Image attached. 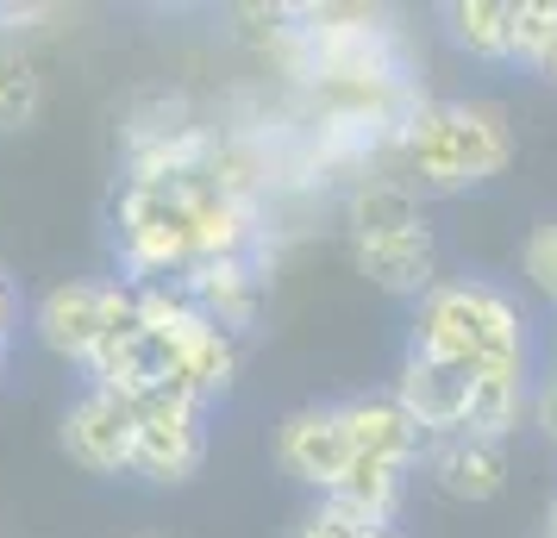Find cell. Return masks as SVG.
I'll return each instance as SVG.
<instances>
[{
  "label": "cell",
  "mask_w": 557,
  "mask_h": 538,
  "mask_svg": "<svg viewBox=\"0 0 557 538\" xmlns=\"http://www.w3.org/2000/svg\"><path fill=\"white\" fill-rule=\"evenodd\" d=\"M407 358L451 363V370H488V363H532V326L527 308L507 295L502 283L482 276H438V283L413 301V333H407Z\"/></svg>",
  "instance_id": "cell-1"
},
{
  "label": "cell",
  "mask_w": 557,
  "mask_h": 538,
  "mask_svg": "<svg viewBox=\"0 0 557 538\" xmlns=\"http://www.w3.org/2000/svg\"><path fill=\"white\" fill-rule=\"evenodd\" d=\"M395 151L407 157L413 195H470L482 182H495L513 157L507 113L488 101H420L407 113Z\"/></svg>",
  "instance_id": "cell-2"
},
{
  "label": "cell",
  "mask_w": 557,
  "mask_h": 538,
  "mask_svg": "<svg viewBox=\"0 0 557 538\" xmlns=\"http://www.w3.org/2000/svg\"><path fill=\"white\" fill-rule=\"evenodd\" d=\"M113 251H120V283H182L195 270V207L188 188H157V182H126L113 207Z\"/></svg>",
  "instance_id": "cell-3"
},
{
  "label": "cell",
  "mask_w": 557,
  "mask_h": 538,
  "mask_svg": "<svg viewBox=\"0 0 557 538\" xmlns=\"http://www.w3.org/2000/svg\"><path fill=\"white\" fill-rule=\"evenodd\" d=\"M138 413V438H132V476H145L157 488H176L188 476H201L207 463V408L182 401L170 388H151L132 401Z\"/></svg>",
  "instance_id": "cell-4"
},
{
  "label": "cell",
  "mask_w": 557,
  "mask_h": 538,
  "mask_svg": "<svg viewBox=\"0 0 557 538\" xmlns=\"http://www.w3.org/2000/svg\"><path fill=\"white\" fill-rule=\"evenodd\" d=\"M132 438H138V413L113 388H82L63 413V451L88 476H132Z\"/></svg>",
  "instance_id": "cell-5"
},
{
  "label": "cell",
  "mask_w": 557,
  "mask_h": 538,
  "mask_svg": "<svg viewBox=\"0 0 557 538\" xmlns=\"http://www.w3.org/2000/svg\"><path fill=\"white\" fill-rule=\"evenodd\" d=\"M345 463H351V445H345V426H338V408L332 401H307V408H295L276 426V470L288 483L313 488L320 501L345 476Z\"/></svg>",
  "instance_id": "cell-6"
},
{
  "label": "cell",
  "mask_w": 557,
  "mask_h": 538,
  "mask_svg": "<svg viewBox=\"0 0 557 538\" xmlns=\"http://www.w3.org/2000/svg\"><path fill=\"white\" fill-rule=\"evenodd\" d=\"M163 351H170V358H163V388L182 395V401H195V408H213V401L238 383V338L220 333L213 320L188 326V333L170 338Z\"/></svg>",
  "instance_id": "cell-7"
},
{
  "label": "cell",
  "mask_w": 557,
  "mask_h": 538,
  "mask_svg": "<svg viewBox=\"0 0 557 538\" xmlns=\"http://www.w3.org/2000/svg\"><path fill=\"white\" fill-rule=\"evenodd\" d=\"M420 470H426V483L438 488V495L482 508V501H495V495L507 488V445H495V438H470V433L426 438Z\"/></svg>",
  "instance_id": "cell-8"
},
{
  "label": "cell",
  "mask_w": 557,
  "mask_h": 538,
  "mask_svg": "<svg viewBox=\"0 0 557 538\" xmlns=\"http://www.w3.org/2000/svg\"><path fill=\"white\" fill-rule=\"evenodd\" d=\"M332 408H338V426H345L351 458H376V463L420 470V458H426V433L401 413L395 395H345V401H332Z\"/></svg>",
  "instance_id": "cell-9"
},
{
  "label": "cell",
  "mask_w": 557,
  "mask_h": 538,
  "mask_svg": "<svg viewBox=\"0 0 557 538\" xmlns=\"http://www.w3.org/2000/svg\"><path fill=\"white\" fill-rule=\"evenodd\" d=\"M32 338L63 363H88V351L101 345V283H57L38 295V308H32Z\"/></svg>",
  "instance_id": "cell-10"
},
{
  "label": "cell",
  "mask_w": 557,
  "mask_h": 538,
  "mask_svg": "<svg viewBox=\"0 0 557 538\" xmlns=\"http://www.w3.org/2000/svg\"><path fill=\"white\" fill-rule=\"evenodd\" d=\"M188 301L220 326V333H251L257 313H263V270H257V257H213V263H195L188 276Z\"/></svg>",
  "instance_id": "cell-11"
},
{
  "label": "cell",
  "mask_w": 557,
  "mask_h": 538,
  "mask_svg": "<svg viewBox=\"0 0 557 538\" xmlns=\"http://www.w3.org/2000/svg\"><path fill=\"white\" fill-rule=\"evenodd\" d=\"M401 413L420 426L426 438H451L463 433V408H470V376L451 363H426V358H401V376L388 388Z\"/></svg>",
  "instance_id": "cell-12"
},
{
  "label": "cell",
  "mask_w": 557,
  "mask_h": 538,
  "mask_svg": "<svg viewBox=\"0 0 557 538\" xmlns=\"http://www.w3.org/2000/svg\"><path fill=\"white\" fill-rule=\"evenodd\" d=\"M357 270H363L382 295L420 301V295L438 283V238H432V226L395 232V238H370V245H357Z\"/></svg>",
  "instance_id": "cell-13"
},
{
  "label": "cell",
  "mask_w": 557,
  "mask_h": 538,
  "mask_svg": "<svg viewBox=\"0 0 557 538\" xmlns=\"http://www.w3.org/2000/svg\"><path fill=\"white\" fill-rule=\"evenodd\" d=\"M345 226H351V245L395 238V232L426 226V201L413 195L407 176H357L345 195Z\"/></svg>",
  "instance_id": "cell-14"
},
{
  "label": "cell",
  "mask_w": 557,
  "mask_h": 538,
  "mask_svg": "<svg viewBox=\"0 0 557 538\" xmlns=\"http://www.w3.org/2000/svg\"><path fill=\"white\" fill-rule=\"evenodd\" d=\"M407 483H413V470H401V463L351 458L345 463V476L326 488V508L351 513L357 526H382V533H395V513H401V501H407Z\"/></svg>",
  "instance_id": "cell-15"
},
{
  "label": "cell",
  "mask_w": 557,
  "mask_h": 538,
  "mask_svg": "<svg viewBox=\"0 0 557 538\" xmlns=\"http://www.w3.org/2000/svg\"><path fill=\"white\" fill-rule=\"evenodd\" d=\"M532 408V363H488L470 370V408H463V433L495 438L502 445Z\"/></svg>",
  "instance_id": "cell-16"
},
{
  "label": "cell",
  "mask_w": 557,
  "mask_h": 538,
  "mask_svg": "<svg viewBox=\"0 0 557 538\" xmlns=\"http://www.w3.org/2000/svg\"><path fill=\"white\" fill-rule=\"evenodd\" d=\"M445 38L476 63H513V0H445Z\"/></svg>",
  "instance_id": "cell-17"
},
{
  "label": "cell",
  "mask_w": 557,
  "mask_h": 538,
  "mask_svg": "<svg viewBox=\"0 0 557 538\" xmlns=\"http://www.w3.org/2000/svg\"><path fill=\"white\" fill-rule=\"evenodd\" d=\"M45 107V76L26 51L0 45V132H26Z\"/></svg>",
  "instance_id": "cell-18"
},
{
  "label": "cell",
  "mask_w": 557,
  "mask_h": 538,
  "mask_svg": "<svg viewBox=\"0 0 557 538\" xmlns=\"http://www.w3.org/2000/svg\"><path fill=\"white\" fill-rule=\"evenodd\" d=\"M232 26H238L245 45L282 57L288 38H295V7H263V0H251V7H232Z\"/></svg>",
  "instance_id": "cell-19"
},
{
  "label": "cell",
  "mask_w": 557,
  "mask_h": 538,
  "mask_svg": "<svg viewBox=\"0 0 557 538\" xmlns=\"http://www.w3.org/2000/svg\"><path fill=\"white\" fill-rule=\"evenodd\" d=\"M520 270H527V283L557 308V220H552V226H539V232L527 238V251H520Z\"/></svg>",
  "instance_id": "cell-20"
},
{
  "label": "cell",
  "mask_w": 557,
  "mask_h": 538,
  "mask_svg": "<svg viewBox=\"0 0 557 538\" xmlns=\"http://www.w3.org/2000/svg\"><path fill=\"white\" fill-rule=\"evenodd\" d=\"M552 13H557V0H513V63L520 70L532 63L539 38L552 32Z\"/></svg>",
  "instance_id": "cell-21"
},
{
  "label": "cell",
  "mask_w": 557,
  "mask_h": 538,
  "mask_svg": "<svg viewBox=\"0 0 557 538\" xmlns=\"http://www.w3.org/2000/svg\"><path fill=\"white\" fill-rule=\"evenodd\" d=\"M295 538H395V533H382V526H357L351 513H338V508L320 501V508L295 526Z\"/></svg>",
  "instance_id": "cell-22"
},
{
  "label": "cell",
  "mask_w": 557,
  "mask_h": 538,
  "mask_svg": "<svg viewBox=\"0 0 557 538\" xmlns=\"http://www.w3.org/2000/svg\"><path fill=\"white\" fill-rule=\"evenodd\" d=\"M527 420L557 445V363L545 370V376H539V383H532V408H527Z\"/></svg>",
  "instance_id": "cell-23"
},
{
  "label": "cell",
  "mask_w": 557,
  "mask_h": 538,
  "mask_svg": "<svg viewBox=\"0 0 557 538\" xmlns=\"http://www.w3.org/2000/svg\"><path fill=\"white\" fill-rule=\"evenodd\" d=\"M527 70H532L539 82H552V88H557V13H552V32L539 38V51H532V63H527Z\"/></svg>",
  "instance_id": "cell-24"
},
{
  "label": "cell",
  "mask_w": 557,
  "mask_h": 538,
  "mask_svg": "<svg viewBox=\"0 0 557 538\" xmlns=\"http://www.w3.org/2000/svg\"><path fill=\"white\" fill-rule=\"evenodd\" d=\"M38 20V7H13V0H0V38H13V32H26Z\"/></svg>",
  "instance_id": "cell-25"
},
{
  "label": "cell",
  "mask_w": 557,
  "mask_h": 538,
  "mask_svg": "<svg viewBox=\"0 0 557 538\" xmlns=\"http://www.w3.org/2000/svg\"><path fill=\"white\" fill-rule=\"evenodd\" d=\"M13 338V288H7V276H0V345Z\"/></svg>",
  "instance_id": "cell-26"
},
{
  "label": "cell",
  "mask_w": 557,
  "mask_h": 538,
  "mask_svg": "<svg viewBox=\"0 0 557 538\" xmlns=\"http://www.w3.org/2000/svg\"><path fill=\"white\" fill-rule=\"evenodd\" d=\"M545 538H557V495H552V513H545Z\"/></svg>",
  "instance_id": "cell-27"
},
{
  "label": "cell",
  "mask_w": 557,
  "mask_h": 538,
  "mask_svg": "<svg viewBox=\"0 0 557 538\" xmlns=\"http://www.w3.org/2000/svg\"><path fill=\"white\" fill-rule=\"evenodd\" d=\"M0 363H7V345H0Z\"/></svg>",
  "instance_id": "cell-28"
},
{
  "label": "cell",
  "mask_w": 557,
  "mask_h": 538,
  "mask_svg": "<svg viewBox=\"0 0 557 538\" xmlns=\"http://www.w3.org/2000/svg\"><path fill=\"white\" fill-rule=\"evenodd\" d=\"M138 538H157V533H138Z\"/></svg>",
  "instance_id": "cell-29"
}]
</instances>
